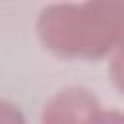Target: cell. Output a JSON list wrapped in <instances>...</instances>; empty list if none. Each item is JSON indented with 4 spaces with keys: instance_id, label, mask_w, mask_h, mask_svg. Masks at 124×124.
Wrapping results in <instances>:
<instances>
[{
    "instance_id": "1",
    "label": "cell",
    "mask_w": 124,
    "mask_h": 124,
    "mask_svg": "<svg viewBox=\"0 0 124 124\" xmlns=\"http://www.w3.org/2000/svg\"><path fill=\"white\" fill-rule=\"evenodd\" d=\"M39 43L60 58L97 60L118 52L124 37V0L54 2L35 21Z\"/></svg>"
},
{
    "instance_id": "2",
    "label": "cell",
    "mask_w": 124,
    "mask_h": 124,
    "mask_svg": "<svg viewBox=\"0 0 124 124\" xmlns=\"http://www.w3.org/2000/svg\"><path fill=\"white\" fill-rule=\"evenodd\" d=\"M108 110L85 87H64L43 107L41 124H105Z\"/></svg>"
},
{
    "instance_id": "3",
    "label": "cell",
    "mask_w": 124,
    "mask_h": 124,
    "mask_svg": "<svg viewBox=\"0 0 124 124\" xmlns=\"http://www.w3.org/2000/svg\"><path fill=\"white\" fill-rule=\"evenodd\" d=\"M0 124H27V120L17 105L0 99Z\"/></svg>"
},
{
    "instance_id": "4",
    "label": "cell",
    "mask_w": 124,
    "mask_h": 124,
    "mask_svg": "<svg viewBox=\"0 0 124 124\" xmlns=\"http://www.w3.org/2000/svg\"><path fill=\"white\" fill-rule=\"evenodd\" d=\"M105 124H124V118L118 110H108V116H107Z\"/></svg>"
}]
</instances>
